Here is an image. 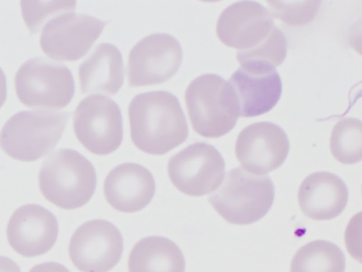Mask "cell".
<instances>
[{"instance_id": "1", "label": "cell", "mask_w": 362, "mask_h": 272, "mask_svg": "<svg viewBox=\"0 0 362 272\" xmlns=\"http://www.w3.org/2000/svg\"><path fill=\"white\" fill-rule=\"evenodd\" d=\"M131 139L141 151L164 154L188 136L184 112L177 97L165 91L136 95L128 106Z\"/></svg>"}, {"instance_id": "2", "label": "cell", "mask_w": 362, "mask_h": 272, "mask_svg": "<svg viewBox=\"0 0 362 272\" xmlns=\"http://www.w3.org/2000/svg\"><path fill=\"white\" fill-rule=\"evenodd\" d=\"M43 196L63 209H76L92 198L97 182L89 160L71 149H59L42 162L38 176Z\"/></svg>"}, {"instance_id": "3", "label": "cell", "mask_w": 362, "mask_h": 272, "mask_svg": "<svg viewBox=\"0 0 362 272\" xmlns=\"http://www.w3.org/2000/svg\"><path fill=\"white\" fill-rule=\"evenodd\" d=\"M185 100L194 130L206 138L228 133L240 116L239 106L229 82L214 74H206L188 85Z\"/></svg>"}, {"instance_id": "4", "label": "cell", "mask_w": 362, "mask_h": 272, "mask_svg": "<svg viewBox=\"0 0 362 272\" xmlns=\"http://www.w3.org/2000/svg\"><path fill=\"white\" fill-rule=\"evenodd\" d=\"M274 186L267 176H255L242 167L228 171L223 184L209 196L215 210L228 222L250 225L271 208Z\"/></svg>"}, {"instance_id": "5", "label": "cell", "mask_w": 362, "mask_h": 272, "mask_svg": "<svg viewBox=\"0 0 362 272\" xmlns=\"http://www.w3.org/2000/svg\"><path fill=\"white\" fill-rule=\"evenodd\" d=\"M69 119L66 111L23 110L12 115L1 132L2 149L13 159L33 162L58 143Z\"/></svg>"}, {"instance_id": "6", "label": "cell", "mask_w": 362, "mask_h": 272, "mask_svg": "<svg viewBox=\"0 0 362 272\" xmlns=\"http://www.w3.org/2000/svg\"><path fill=\"white\" fill-rule=\"evenodd\" d=\"M19 101L30 108L61 109L71 101L75 84L64 64L42 57L25 62L14 77Z\"/></svg>"}, {"instance_id": "7", "label": "cell", "mask_w": 362, "mask_h": 272, "mask_svg": "<svg viewBox=\"0 0 362 272\" xmlns=\"http://www.w3.org/2000/svg\"><path fill=\"white\" fill-rule=\"evenodd\" d=\"M75 135L81 144L97 155L112 153L123 137L122 116L117 103L100 95H90L81 100L73 115Z\"/></svg>"}, {"instance_id": "8", "label": "cell", "mask_w": 362, "mask_h": 272, "mask_svg": "<svg viewBox=\"0 0 362 272\" xmlns=\"http://www.w3.org/2000/svg\"><path fill=\"white\" fill-rule=\"evenodd\" d=\"M168 174L178 191L199 197L219 187L225 176V162L214 146L196 142L170 157Z\"/></svg>"}, {"instance_id": "9", "label": "cell", "mask_w": 362, "mask_h": 272, "mask_svg": "<svg viewBox=\"0 0 362 272\" xmlns=\"http://www.w3.org/2000/svg\"><path fill=\"white\" fill-rule=\"evenodd\" d=\"M182 61V47L175 38L160 33L147 35L129 51L127 62L129 86L163 83L175 75Z\"/></svg>"}, {"instance_id": "10", "label": "cell", "mask_w": 362, "mask_h": 272, "mask_svg": "<svg viewBox=\"0 0 362 272\" xmlns=\"http://www.w3.org/2000/svg\"><path fill=\"white\" fill-rule=\"evenodd\" d=\"M106 24L86 13H62L42 28L41 49L54 60H78L88 52Z\"/></svg>"}, {"instance_id": "11", "label": "cell", "mask_w": 362, "mask_h": 272, "mask_svg": "<svg viewBox=\"0 0 362 272\" xmlns=\"http://www.w3.org/2000/svg\"><path fill=\"white\" fill-rule=\"evenodd\" d=\"M123 239L119 230L105 220L78 227L69 244V257L81 272H107L120 260Z\"/></svg>"}, {"instance_id": "12", "label": "cell", "mask_w": 362, "mask_h": 272, "mask_svg": "<svg viewBox=\"0 0 362 272\" xmlns=\"http://www.w3.org/2000/svg\"><path fill=\"white\" fill-rule=\"evenodd\" d=\"M271 11L256 1L235 2L221 13L216 26L220 41L238 52L252 50L263 44L276 27Z\"/></svg>"}, {"instance_id": "13", "label": "cell", "mask_w": 362, "mask_h": 272, "mask_svg": "<svg viewBox=\"0 0 362 272\" xmlns=\"http://www.w3.org/2000/svg\"><path fill=\"white\" fill-rule=\"evenodd\" d=\"M289 151L284 130L271 122H259L245 127L238 135L235 152L248 172L266 174L280 167Z\"/></svg>"}, {"instance_id": "14", "label": "cell", "mask_w": 362, "mask_h": 272, "mask_svg": "<svg viewBox=\"0 0 362 272\" xmlns=\"http://www.w3.org/2000/svg\"><path fill=\"white\" fill-rule=\"evenodd\" d=\"M56 217L37 204H27L12 214L6 228V237L11 248L25 257L47 252L58 236Z\"/></svg>"}, {"instance_id": "15", "label": "cell", "mask_w": 362, "mask_h": 272, "mask_svg": "<svg viewBox=\"0 0 362 272\" xmlns=\"http://www.w3.org/2000/svg\"><path fill=\"white\" fill-rule=\"evenodd\" d=\"M229 83L243 118L259 116L270 111L282 92L281 79L275 69L240 67L231 75Z\"/></svg>"}, {"instance_id": "16", "label": "cell", "mask_w": 362, "mask_h": 272, "mask_svg": "<svg viewBox=\"0 0 362 272\" xmlns=\"http://www.w3.org/2000/svg\"><path fill=\"white\" fill-rule=\"evenodd\" d=\"M104 195L115 210L127 213L144 209L152 200L156 185L144 166L127 162L112 169L104 182Z\"/></svg>"}, {"instance_id": "17", "label": "cell", "mask_w": 362, "mask_h": 272, "mask_svg": "<svg viewBox=\"0 0 362 272\" xmlns=\"http://www.w3.org/2000/svg\"><path fill=\"white\" fill-rule=\"evenodd\" d=\"M348 196L347 187L339 176L327 171H317L302 181L298 201L301 211L308 218L329 220L343 212Z\"/></svg>"}, {"instance_id": "18", "label": "cell", "mask_w": 362, "mask_h": 272, "mask_svg": "<svg viewBox=\"0 0 362 272\" xmlns=\"http://www.w3.org/2000/svg\"><path fill=\"white\" fill-rule=\"evenodd\" d=\"M82 94H115L124 82L121 52L108 42L100 43L78 67Z\"/></svg>"}, {"instance_id": "19", "label": "cell", "mask_w": 362, "mask_h": 272, "mask_svg": "<svg viewBox=\"0 0 362 272\" xmlns=\"http://www.w3.org/2000/svg\"><path fill=\"white\" fill-rule=\"evenodd\" d=\"M129 272H185V261L180 248L170 239L150 236L139 240L128 260Z\"/></svg>"}, {"instance_id": "20", "label": "cell", "mask_w": 362, "mask_h": 272, "mask_svg": "<svg viewBox=\"0 0 362 272\" xmlns=\"http://www.w3.org/2000/svg\"><path fill=\"white\" fill-rule=\"evenodd\" d=\"M345 258L341 250L326 240H315L296 252L290 272H344Z\"/></svg>"}, {"instance_id": "21", "label": "cell", "mask_w": 362, "mask_h": 272, "mask_svg": "<svg viewBox=\"0 0 362 272\" xmlns=\"http://www.w3.org/2000/svg\"><path fill=\"white\" fill-rule=\"evenodd\" d=\"M332 156L344 164L362 160V121L354 118L339 120L333 128L329 140Z\"/></svg>"}, {"instance_id": "22", "label": "cell", "mask_w": 362, "mask_h": 272, "mask_svg": "<svg viewBox=\"0 0 362 272\" xmlns=\"http://www.w3.org/2000/svg\"><path fill=\"white\" fill-rule=\"evenodd\" d=\"M286 52V38L276 27L263 44L250 51L237 52L236 55L241 67L275 69L284 62Z\"/></svg>"}, {"instance_id": "23", "label": "cell", "mask_w": 362, "mask_h": 272, "mask_svg": "<svg viewBox=\"0 0 362 272\" xmlns=\"http://www.w3.org/2000/svg\"><path fill=\"white\" fill-rule=\"evenodd\" d=\"M24 21L31 33H36L53 18L62 13L72 12L75 1H21Z\"/></svg>"}, {"instance_id": "24", "label": "cell", "mask_w": 362, "mask_h": 272, "mask_svg": "<svg viewBox=\"0 0 362 272\" xmlns=\"http://www.w3.org/2000/svg\"><path fill=\"white\" fill-rule=\"evenodd\" d=\"M274 18L291 26H302L311 21L317 15L320 1H267Z\"/></svg>"}, {"instance_id": "25", "label": "cell", "mask_w": 362, "mask_h": 272, "mask_svg": "<svg viewBox=\"0 0 362 272\" xmlns=\"http://www.w3.org/2000/svg\"><path fill=\"white\" fill-rule=\"evenodd\" d=\"M344 239L349 255L362 264V211L351 218L346 227Z\"/></svg>"}, {"instance_id": "26", "label": "cell", "mask_w": 362, "mask_h": 272, "mask_svg": "<svg viewBox=\"0 0 362 272\" xmlns=\"http://www.w3.org/2000/svg\"><path fill=\"white\" fill-rule=\"evenodd\" d=\"M348 41L351 48L362 55V16L358 18L350 26Z\"/></svg>"}, {"instance_id": "27", "label": "cell", "mask_w": 362, "mask_h": 272, "mask_svg": "<svg viewBox=\"0 0 362 272\" xmlns=\"http://www.w3.org/2000/svg\"><path fill=\"white\" fill-rule=\"evenodd\" d=\"M29 272H70L64 266L57 262L42 263L33 266Z\"/></svg>"}]
</instances>
